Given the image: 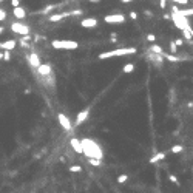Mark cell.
<instances>
[{"label": "cell", "instance_id": "1", "mask_svg": "<svg viewBox=\"0 0 193 193\" xmlns=\"http://www.w3.org/2000/svg\"><path fill=\"white\" fill-rule=\"evenodd\" d=\"M80 145H82V155H85L88 159H104V151L101 148V145L91 138H83L80 139Z\"/></svg>", "mask_w": 193, "mask_h": 193}, {"label": "cell", "instance_id": "2", "mask_svg": "<svg viewBox=\"0 0 193 193\" xmlns=\"http://www.w3.org/2000/svg\"><path fill=\"white\" fill-rule=\"evenodd\" d=\"M135 53H136V48H133V46H128V48H119V50H111V51L101 53V54H99V59L104 60V59L119 57V56H128V54H135Z\"/></svg>", "mask_w": 193, "mask_h": 193}, {"label": "cell", "instance_id": "3", "mask_svg": "<svg viewBox=\"0 0 193 193\" xmlns=\"http://www.w3.org/2000/svg\"><path fill=\"white\" fill-rule=\"evenodd\" d=\"M51 46L54 50H77L79 43L74 40H51Z\"/></svg>", "mask_w": 193, "mask_h": 193}, {"label": "cell", "instance_id": "4", "mask_svg": "<svg viewBox=\"0 0 193 193\" xmlns=\"http://www.w3.org/2000/svg\"><path fill=\"white\" fill-rule=\"evenodd\" d=\"M170 19L173 20V23H175L176 28H179V30H182V31H184V30H190V23H188L187 17H182V16L173 13V14L170 16Z\"/></svg>", "mask_w": 193, "mask_h": 193}, {"label": "cell", "instance_id": "5", "mask_svg": "<svg viewBox=\"0 0 193 193\" xmlns=\"http://www.w3.org/2000/svg\"><path fill=\"white\" fill-rule=\"evenodd\" d=\"M127 19L124 14H108L104 17V22L105 23H113V25H118V23H124Z\"/></svg>", "mask_w": 193, "mask_h": 193}, {"label": "cell", "instance_id": "6", "mask_svg": "<svg viewBox=\"0 0 193 193\" xmlns=\"http://www.w3.org/2000/svg\"><path fill=\"white\" fill-rule=\"evenodd\" d=\"M11 30H13L14 33L20 34V36H26V34L31 33L30 26H26V25H23V23H20V22H14V23L11 25Z\"/></svg>", "mask_w": 193, "mask_h": 193}, {"label": "cell", "instance_id": "7", "mask_svg": "<svg viewBox=\"0 0 193 193\" xmlns=\"http://www.w3.org/2000/svg\"><path fill=\"white\" fill-rule=\"evenodd\" d=\"M57 121H59L60 127H62L65 131H68V133H70V131L73 130V124H71V121H70V119H68L63 113H59V115H57Z\"/></svg>", "mask_w": 193, "mask_h": 193}, {"label": "cell", "instance_id": "8", "mask_svg": "<svg viewBox=\"0 0 193 193\" xmlns=\"http://www.w3.org/2000/svg\"><path fill=\"white\" fill-rule=\"evenodd\" d=\"M88 116H90V107H86V108H83L82 111H79L77 113V116H76V122H74V125L76 127H79V125H82L86 119H88ZM73 125V127H74Z\"/></svg>", "mask_w": 193, "mask_h": 193}, {"label": "cell", "instance_id": "9", "mask_svg": "<svg viewBox=\"0 0 193 193\" xmlns=\"http://www.w3.org/2000/svg\"><path fill=\"white\" fill-rule=\"evenodd\" d=\"M37 73H39L40 77H50L53 74V68H51L50 63H40L37 66Z\"/></svg>", "mask_w": 193, "mask_h": 193}, {"label": "cell", "instance_id": "10", "mask_svg": "<svg viewBox=\"0 0 193 193\" xmlns=\"http://www.w3.org/2000/svg\"><path fill=\"white\" fill-rule=\"evenodd\" d=\"M26 60H28V63H30V66H31V68H37V66L42 63L40 56H39L37 53H30V54L26 56Z\"/></svg>", "mask_w": 193, "mask_h": 193}, {"label": "cell", "instance_id": "11", "mask_svg": "<svg viewBox=\"0 0 193 193\" xmlns=\"http://www.w3.org/2000/svg\"><path fill=\"white\" fill-rule=\"evenodd\" d=\"M147 57H148V60L151 62V63H155L156 66H161L162 65V62H164V57H162V54H155V53H147Z\"/></svg>", "mask_w": 193, "mask_h": 193}, {"label": "cell", "instance_id": "12", "mask_svg": "<svg viewBox=\"0 0 193 193\" xmlns=\"http://www.w3.org/2000/svg\"><path fill=\"white\" fill-rule=\"evenodd\" d=\"M80 26H83V28H96V26H98V19H94V17L82 19L80 20Z\"/></svg>", "mask_w": 193, "mask_h": 193}, {"label": "cell", "instance_id": "13", "mask_svg": "<svg viewBox=\"0 0 193 193\" xmlns=\"http://www.w3.org/2000/svg\"><path fill=\"white\" fill-rule=\"evenodd\" d=\"M16 45H17V42L14 39L6 40V42H0V50H2V51H13L16 48Z\"/></svg>", "mask_w": 193, "mask_h": 193}, {"label": "cell", "instance_id": "14", "mask_svg": "<svg viewBox=\"0 0 193 193\" xmlns=\"http://www.w3.org/2000/svg\"><path fill=\"white\" fill-rule=\"evenodd\" d=\"M13 14H14L16 19L22 20V19L26 17V10H25L23 6H16V8H13Z\"/></svg>", "mask_w": 193, "mask_h": 193}, {"label": "cell", "instance_id": "15", "mask_svg": "<svg viewBox=\"0 0 193 193\" xmlns=\"http://www.w3.org/2000/svg\"><path fill=\"white\" fill-rule=\"evenodd\" d=\"M70 145H71V148H73L76 153L82 155V145H80V139H77V138H71V141H70Z\"/></svg>", "mask_w": 193, "mask_h": 193}, {"label": "cell", "instance_id": "16", "mask_svg": "<svg viewBox=\"0 0 193 193\" xmlns=\"http://www.w3.org/2000/svg\"><path fill=\"white\" fill-rule=\"evenodd\" d=\"M66 17H70V11L68 13H59V14H53V16H50V22H59V20H63V19H66Z\"/></svg>", "mask_w": 193, "mask_h": 193}, {"label": "cell", "instance_id": "17", "mask_svg": "<svg viewBox=\"0 0 193 193\" xmlns=\"http://www.w3.org/2000/svg\"><path fill=\"white\" fill-rule=\"evenodd\" d=\"M162 57H164V60H168V62H181V60H185V57H178L176 54H167V53H164L162 54Z\"/></svg>", "mask_w": 193, "mask_h": 193}, {"label": "cell", "instance_id": "18", "mask_svg": "<svg viewBox=\"0 0 193 193\" xmlns=\"http://www.w3.org/2000/svg\"><path fill=\"white\" fill-rule=\"evenodd\" d=\"M165 159V153L164 151H158L156 155H153L151 158H150V164H156V162H159V161H164Z\"/></svg>", "mask_w": 193, "mask_h": 193}, {"label": "cell", "instance_id": "19", "mask_svg": "<svg viewBox=\"0 0 193 193\" xmlns=\"http://www.w3.org/2000/svg\"><path fill=\"white\" fill-rule=\"evenodd\" d=\"M148 51H150V53H155V54H164L162 46H159V45H156V43H151L150 48H148Z\"/></svg>", "mask_w": 193, "mask_h": 193}, {"label": "cell", "instance_id": "20", "mask_svg": "<svg viewBox=\"0 0 193 193\" xmlns=\"http://www.w3.org/2000/svg\"><path fill=\"white\" fill-rule=\"evenodd\" d=\"M122 71H124L125 74L133 73V71H135V63H125V65L122 66Z\"/></svg>", "mask_w": 193, "mask_h": 193}, {"label": "cell", "instance_id": "21", "mask_svg": "<svg viewBox=\"0 0 193 193\" xmlns=\"http://www.w3.org/2000/svg\"><path fill=\"white\" fill-rule=\"evenodd\" d=\"M182 34H184V39H187V40H188V43L191 45V28H190V30H184V31H182Z\"/></svg>", "mask_w": 193, "mask_h": 193}, {"label": "cell", "instance_id": "22", "mask_svg": "<svg viewBox=\"0 0 193 193\" xmlns=\"http://www.w3.org/2000/svg\"><path fill=\"white\" fill-rule=\"evenodd\" d=\"M88 164L90 165H93V167H101L102 165V161H99V159H88Z\"/></svg>", "mask_w": 193, "mask_h": 193}, {"label": "cell", "instance_id": "23", "mask_svg": "<svg viewBox=\"0 0 193 193\" xmlns=\"http://www.w3.org/2000/svg\"><path fill=\"white\" fill-rule=\"evenodd\" d=\"M2 59H3L5 62H10V60H11V51H3V53H2Z\"/></svg>", "mask_w": 193, "mask_h": 193}, {"label": "cell", "instance_id": "24", "mask_svg": "<svg viewBox=\"0 0 193 193\" xmlns=\"http://www.w3.org/2000/svg\"><path fill=\"white\" fill-rule=\"evenodd\" d=\"M68 170H70L71 173H80V171H82V167H80V165H71Z\"/></svg>", "mask_w": 193, "mask_h": 193}, {"label": "cell", "instance_id": "25", "mask_svg": "<svg viewBox=\"0 0 193 193\" xmlns=\"http://www.w3.org/2000/svg\"><path fill=\"white\" fill-rule=\"evenodd\" d=\"M182 150H184V147H182V145H179V144L171 147V153H181Z\"/></svg>", "mask_w": 193, "mask_h": 193}, {"label": "cell", "instance_id": "26", "mask_svg": "<svg viewBox=\"0 0 193 193\" xmlns=\"http://www.w3.org/2000/svg\"><path fill=\"white\" fill-rule=\"evenodd\" d=\"M127 181H128V176H127V175H119V176H118V182H119V184H125Z\"/></svg>", "mask_w": 193, "mask_h": 193}, {"label": "cell", "instance_id": "27", "mask_svg": "<svg viewBox=\"0 0 193 193\" xmlns=\"http://www.w3.org/2000/svg\"><path fill=\"white\" fill-rule=\"evenodd\" d=\"M168 179H170V181H171L175 185H178V187L181 185V182L178 181V176H175V175H168Z\"/></svg>", "mask_w": 193, "mask_h": 193}, {"label": "cell", "instance_id": "28", "mask_svg": "<svg viewBox=\"0 0 193 193\" xmlns=\"http://www.w3.org/2000/svg\"><path fill=\"white\" fill-rule=\"evenodd\" d=\"M176 50H178V46L171 42V43H170V54H176Z\"/></svg>", "mask_w": 193, "mask_h": 193}, {"label": "cell", "instance_id": "29", "mask_svg": "<svg viewBox=\"0 0 193 193\" xmlns=\"http://www.w3.org/2000/svg\"><path fill=\"white\" fill-rule=\"evenodd\" d=\"M173 43H175L176 46H182V45H184V40H182V39H176V40H173Z\"/></svg>", "mask_w": 193, "mask_h": 193}, {"label": "cell", "instance_id": "30", "mask_svg": "<svg viewBox=\"0 0 193 193\" xmlns=\"http://www.w3.org/2000/svg\"><path fill=\"white\" fill-rule=\"evenodd\" d=\"M147 40H148V42H151V43H153V42H155V40H156V36H155V34H148V36H147Z\"/></svg>", "mask_w": 193, "mask_h": 193}, {"label": "cell", "instance_id": "31", "mask_svg": "<svg viewBox=\"0 0 193 193\" xmlns=\"http://www.w3.org/2000/svg\"><path fill=\"white\" fill-rule=\"evenodd\" d=\"M11 5H13V8L20 6V0H11Z\"/></svg>", "mask_w": 193, "mask_h": 193}, {"label": "cell", "instance_id": "32", "mask_svg": "<svg viewBox=\"0 0 193 193\" xmlns=\"http://www.w3.org/2000/svg\"><path fill=\"white\" fill-rule=\"evenodd\" d=\"M130 19H133V20H138V13L131 11V13H130Z\"/></svg>", "mask_w": 193, "mask_h": 193}, {"label": "cell", "instance_id": "33", "mask_svg": "<svg viewBox=\"0 0 193 193\" xmlns=\"http://www.w3.org/2000/svg\"><path fill=\"white\" fill-rule=\"evenodd\" d=\"M159 6L164 10V8L167 6V0H159Z\"/></svg>", "mask_w": 193, "mask_h": 193}, {"label": "cell", "instance_id": "34", "mask_svg": "<svg viewBox=\"0 0 193 193\" xmlns=\"http://www.w3.org/2000/svg\"><path fill=\"white\" fill-rule=\"evenodd\" d=\"M110 39H111L113 42H116V40H118V34H116V33H111V36H110Z\"/></svg>", "mask_w": 193, "mask_h": 193}, {"label": "cell", "instance_id": "35", "mask_svg": "<svg viewBox=\"0 0 193 193\" xmlns=\"http://www.w3.org/2000/svg\"><path fill=\"white\" fill-rule=\"evenodd\" d=\"M144 14H145L147 17H151V16H153V13H151V11H144Z\"/></svg>", "mask_w": 193, "mask_h": 193}, {"label": "cell", "instance_id": "36", "mask_svg": "<svg viewBox=\"0 0 193 193\" xmlns=\"http://www.w3.org/2000/svg\"><path fill=\"white\" fill-rule=\"evenodd\" d=\"M3 33H5V28H3V26H0V34H3Z\"/></svg>", "mask_w": 193, "mask_h": 193}, {"label": "cell", "instance_id": "37", "mask_svg": "<svg viewBox=\"0 0 193 193\" xmlns=\"http://www.w3.org/2000/svg\"><path fill=\"white\" fill-rule=\"evenodd\" d=\"M88 2H91V3H96V2H101V0H88Z\"/></svg>", "mask_w": 193, "mask_h": 193}, {"label": "cell", "instance_id": "38", "mask_svg": "<svg viewBox=\"0 0 193 193\" xmlns=\"http://www.w3.org/2000/svg\"><path fill=\"white\" fill-rule=\"evenodd\" d=\"M124 3H130V2H133V0H122Z\"/></svg>", "mask_w": 193, "mask_h": 193}, {"label": "cell", "instance_id": "39", "mask_svg": "<svg viewBox=\"0 0 193 193\" xmlns=\"http://www.w3.org/2000/svg\"><path fill=\"white\" fill-rule=\"evenodd\" d=\"M0 60H2V51H0Z\"/></svg>", "mask_w": 193, "mask_h": 193}, {"label": "cell", "instance_id": "40", "mask_svg": "<svg viewBox=\"0 0 193 193\" xmlns=\"http://www.w3.org/2000/svg\"><path fill=\"white\" fill-rule=\"evenodd\" d=\"M0 2H3V0H0Z\"/></svg>", "mask_w": 193, "mask_h": 193}]
</instances>
